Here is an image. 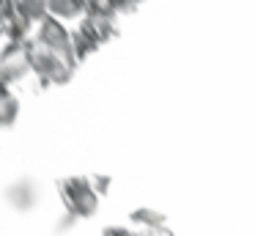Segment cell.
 <instances>
[{"label": "cell", "mask_w": 255, "mask_h": 236, "mask_svg": "<svg viewBox=\"0 0 255 236\" xmlns=\"http://www.w3.org/2000/svg\"><path fill=\"white\" fill-rule=\"evenodd\" d=\"M17 115H19V102H17V96L8 91L6 82L0 80V126H3V129L14 126Z\"/></svg>", "instance_id": "8"}, {"label": "cell", "mask_w": 255, "mask_h": 236, "mask_svg": "<svg viewBox=\"0 0 255 236\" xmlns=\"http://www.w3.org/2000/svg\"><path fill=\"white\" fill-rule=\"evenodd\" d=\"M80 30L85 33V36H91L96 44H105V41H110V38H116L118 36V30H116V22H110V19H94V16H83L80 19Z\"/></svg>", "instance_id": "7"}, {"label": "cell", "mask_w": 255, "mask_h": 236, "mask_svg": "<svg viewBox=\"0 0 255 236\" xmlns=\"http://www.w3.org/2000/svg\"><path fill=\"white\" fill-rule=\"evenodd\" d=\"M6 201L11 203L17 212H28V209L36 206V201H39V192H36V184L30 179H19L14 181V184H8L6 190Z\"/></svg>", "instance_id": "6"}, {"label": "cell", "mask_w": 255, "mask_h": 236, "mask_svg": "<svg viewBox=\"0 0 255 236\" xmlns=\"http://www.w3.org/2000/svg\"><path fill=\"white\" fill-rule=\"evenodd\" d=\"M88 179H91V187L96 190V195H99V198L110 190V176H88Z\"/></svg>", "instance_id": "15"}, {"label": "cell", "mask_w": 255, "mask_h": 236, "mask_svg": "<svg viewBox=\"0 0 255 236\" xmlns=\"http://www.w3.org/2000/svg\"><path fill=\"white\" fill-rule=\"evenodd\" d=\"M30 25L33 22L25 11L22 0H6L0 5V27H3V36L8 41H28Z\"/></svg>", "instance_id": "5"}, {"label": "cell", "mask_w": 255, "mask_h": 236, "mask_svg": "<svg viewBox=\"0 0 255 236\" xmlns=\"http://www.w3.org/2000/svg\"><path fill=\"white\" fill-rule=\"evenodd\" d=\"M85 16H94V19H110L116 22V8H113L110 0H85Z\"/></svg>", "instance_id": "12"}, {"label": "cell", "mask_w": 255, "mask_h": 236, "mask_svg": "<svg viewBox=\"0 0 255 236\" xmlns=\"http://www.w3.org/2000/svg\"><path fill=\"white\" fill-rule=\"evenodd\" d=\"M72 49H74V58H77V63H83L88 55H94L96 49H99V44H96L91 36H85L80 27H74V30H72Z\"/></svg>", "instance_id": "11"}, {"label": "cell", "mask_w": 255, "mask_h": 236, "mask_svg": "<svg viewBox=\"0 0 255 236\" xmlns=\"http://www.w3.org/2000/svg\"><path fill=\"white\" fill-rule=\"evenodd\" d=\"M33 71V38L28 41H8L0 49V80L11 85Z\"/></svg>", "instance_id": "3"}, {"label": "cell", "mask_w": 255, "mask_h": 236, "mask_svg": "<svg viewBox=\"0 0 255 236\" xmlns=\"http://www.w3.org/2000/svg\"><path fill=\"white\" fill-rule=\"evenodd\" d=\"M36 41H39L41 47L58 52L61 58H66L69 63L77 66V58H74V49H72V30H66L61 19H55V16H47V19L39 25Z\"/></svg>", "instance_id": "4"}, {"label": "cell", "mask_w": 255, "mask_h": 236, "mask_svg": "<svg viewBox=\"0 0 255 236\" xmlns=\"http://www.w3.org/2000/svg\"><path fill=\"white\" fill-rule=\"evenodd\" d=\"M74 69H77L74 63H69L66 58H61L52 49L41 47L33 38V74L41 80V85H66Z\"/></svg>", "instance_id": "2"}, {"label": "cell", "mask_w": 255, "mask_h": 236, "mask_svg": "<svg viewBox=\"0 0 255 236\" xmlns=\"http://www.w3.org/2000/svg\"><path fill=\"white\" fill-rule=\"evenodd\" d=\"M3 3H6V0H0V5H3Z\"/></svg>", "instance_id": "16"}, {"label": "cell", "mask_w": 255, "mask_h": 236, "mask_svg": "<svg viewBox=\"0 0 255 236\" xmlns=\"http://www.w3.org/2000/svg\"><path fill=\"white\" fill-rule=\"evenodd\" d=\"M47 8L55 19H74L85 16V0H47Z\"/></svg>", "instance_id": "10"}, {"label": "cell", "mask_w": 255, "mask_h": 236, "mask_svg": "<svg viewBox=\"0 0 255 236\" xmlns=\"http://www.w3.org/2000/svg\"><path fill=\"white\" fill-rule=\"evenodd\" d=\"M110 3L116 8V14H132V11H137V5L143 0H110Z\"/></svg>", "instance_id": "13"}, {"label": "cell", "mask_w": 255, "mask_h": 236, "mask_svg": "<svg viewBox=\"0 0 255 236\" xmlns=\"http://www.w3.org/2000/svg\"><path fill=\"white\" fill-rule=\"evenodd\" d=\"M129 223L140 225L143 231H154V228L167 225V217L162 212H156V209H151V206H140V209H134V212L129 214Z\"/></svg>", "instance_id": "9"}, {"label": "cell", "mask_w": 255, "mask_h": 236, "mask_svg": "<svg viewBox=\"0 0 255 236\" xmlns=\"http://www.w3.org/2000/svg\"><path fill=\"white\" fill-rule=\"evenodd\" d=\"M0 36H3V27H0Z\"/></svg>", "instance_id": "17"}, {"label": "cell", "mask_w": 255, "mask_h": 236, "mask_svg": "<svg viewBox=\"0 0 255 236\" xmlns=\"http://www.w3.org/2000/svg\"><path fill=\"white\" fill-rule=\"evenodd\" d=\"M58 195H61L66 214L77 220H88L99 212V195L91 187L88 176H63L58 179Z\"/></svg>", "instance_id": "1"}, {"label": "cell", "mask_w": 255, "mask_h": 236, "mask_svg": "<svg viewBox=\"0 0 255 236\" xmlns=\"http://www.w3.org/2000/svg\"><path fill=\"white\" fill-rule=\"evenodd\" d=\"M102 236H145V231H143V234H137V231L124 228V225H107V228L102 231Z\"/></svg>", "instance_id": "14"}]
</instances>
